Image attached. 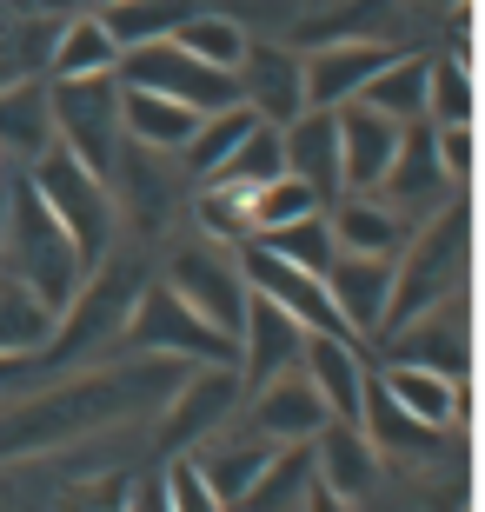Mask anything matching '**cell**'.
Returning a JSON list of instances; mask_svg holds the SVG:
<instances>
[{
  "label": "cell",
  "instance_id": "cell-22",
  "mask_svg": "<svg viewBox=\"0 0 485 512\" xmlns=\"http://www.w3.org/2000/svg\"><path fill=\"white\" fill-rule=\"evenodd\" d=\"M127 87V80H120ZM200 107L187 100H167V94H147V87H127V140L133 147H153V153H187V140L200 133Z\"/></svg>",
  "mask_w": 485,
  "mask_h": 512
},
{
  "label": "cell",
  "instance_id": "cell-35",
  "mask_svg": "<svg viewBox=\"0 0 485 512\" xmlns=\"http://www.w3.org/2000/svg\"><path fill=\"white\" fill-rule=\"evenodd\" d=\"M0 273H7V247H0Z\"/></svg>",
  "mask_w": 485,
  "mask_h": 512
},
{
  "label": "cell",
  "instance_id": "cell-32",
  "mask_svg": "<svg viewBox=\"0 0 485 512\" xmlns=\"http://www.w3.org/2000/svg\"><path fill=\"white\" fill-rule=\"evenodd\" d=\"M167 499H173V512H233L220 499V486L200 473V459H193V453H180L167 466Z\"/></svg>",
  "mask_w": 485,
  "mask_h": 512
},
{
  "label": "cell",
  "instance_id": "cell-4",
  "mask_svg": "<svg viewBox=\"0 0 485 512\" xmlns=\"http://www.w3.org/2000/svg\"><path fill=\"white\" fill-rule=\"evenodd\" d=\"M27 180H34V193L60 213V227L80 240V253L100 266V253H107V240H113V187H107V173H94L87 160H74V153L54 140V147L27 167Z\"/></svg>",
  "mask_w": 485,
  "mask_h": 512
},
{
  "label": "cell",
  "instance_id": "cell-9",
  "mask_svg": "<svg viewBox=\"0 0 485 512\" xmlns=\"http://www.w3.org/2000/svg\"><path fill=\"white\" fill-rule=\"evenodd\" d=\"M240 393H246L240 360H206L200 373H193V380L180 386V393H173L167 439H173V446H206V439H213V433L226 426V419H233Z\"/></svg>",
  "mask_w": 485,
  "mask_h": 512
},
{
  "label": "cell",
  "instance_id": "cell-17",
  "mask_svg": "<svg viewBox=\"0 0 485 512\" xmlns=\"http://www.w3.org/2000/svg\"><path fill=\"white\" fill-rule=\"evenodd\" d=\"M286 173L306 180V187L333 207L346 193V173H339V107H306L299 120H286Z\"/></svg>",
  "mask_w": 485,
  "mask_h": 512
},
{
  "label": "cell",
  "instance_id": "cell-24",
  "mask_svg": "<svg viewBox=\"0 0 485 512\" xmlns=\"http://www.w3.org/2000/svg\"><path fill=\"white\" fill-rule=\"evenodd\" d=\"M253 127H266V120L253 114L246 100H233V107H220V114H206L200 133L187 140V153H180V160H187V173H200V180H220V167L246 147V140H253Z\"/></svg>",
  "mask_w": 485,
  "mask_h": 512
},
{
  "label": "cell",
  "instance_id": "cell-28",
  "mask_svg": "<svg viewBox=\"0 0 485 512\" xmlns=\"http://www.w3.org/2000/svg\"><path fill=\"white\" fill-rule=\"evenodd\" d=\"M280 173H286V133L280 127H253V140H246V147L220 167V180H206V187L253 193V187H266V180H280Z\"/></svg>",
  "mask_w": 485,
  "mask_h": 512
},
{
  "label": "cell",
  "instance_id": "cell-27",
  "mask_svg": "<svg viewBox=\"0 0 485 512\" xmlns=\"http://www.w3.org/2000/svg\"><path fill=\"white\" fill-rule=\"evenodd\" d=\"M326 200H319L306 180H293V173H280V180H266V187L246 193V220H253V240L273 227H293V220H306V213H319Z\"/></svg>",
  "mask_w": 485,
  "mask_h": 512
},
{
  "label": "cell",
  "instance_id": "cell-2",
  "mask_svg": "<svg viewBox=\"0 0 485 512\" xmlns=\"http://www.w3.org/2000/svg\"><path fill=\"white\" fill-rule=\"evenodd\" d=\"M459 273H466V193H452L426 213V227L406 233L399 247V273H392V313L386 326L426 313V306H446L459 293Z\"/></svg>",
  "mask_w": 485,
  "mask_h": 512
},
{
  "label": "cell",
  "instance_id": "cell-23",
  "mask_svg": "<svg viewBox=\"0 0 485 512\" xmlns=\"http://www.w3.org/2000/svg\"><path fill=\"white\" fill-rule=\"evenodd\" d=\"M47 74L54 80H80V74H120V40L107 34V20L94 14H74L67 27L54 34V47H47Z\"/></svg>",
  "mask_w": 485,
  "mask_h": 512
},
{
  "label": "cell",
  "instance_id": "cell-31",
  "mask_svg": "<svg viewBox=\"0 0 485 512\" xmlns=\"http://www.w3.org/2000/svg\"><path fill=\"white\" fill-rule=\"evenodd\" d=\"M432 127H472V80L459 60H432Z\"/></svg>",
  "mask_w": 485,
  "mask_h": 512
},
{
  "label": "cell",
  "instance_id": "cell-26",
  "mask_svg": "<svg viewBox=\"0 0 485 512\" xmlns=\"http://www.w3.org/2000/svg\"><path fill=\"white\" fill-rule=\"evenodd\" d=\"M193 7H200V0H107L100 20H107V34L120 40V54H127V47H147V40L180 34Z\"/></svg>",
  "mask_w": 485,
  "mask_h": 512
},
{
  "label": "cell",
  "instance_id": "cell-19",
  "mask_svg": "<svg viewBox=\"0 0 485 512\" xmlns=\"http://www.w3.org/2000/svg\"><path fill=\"white\" fill-rule=\"evenodd\" d=\"M386 340V360H412V366H439V373H466V326H459V306H426V313H412V320L386 326L379 333Z\"/></svg>",
  "mask_w": 485,
  "mask_h": 512
},
{
  "label": "cell",
  "instance_id": "cell-6",
  "mask_svg": "<svg viewBox=\"0 0 485 512\" xmlns=\"http://www.w3.org/2000/svg\"><path fill=\"white\" fill-rule=\"evenodd\" d=\"M127 340L147 346V353H187L193 366H206V360H240V346L226 340L220 326L206 320V313H200V306H193L173 280H167V286H147V293L133 300Z\"/></svg>",
  "mask_w": 485,
  "mask_h": 512
},
{
  "label": "cell",
  "instance_id": "cell-21",
  "mask_svg": "<svg viewBox=\"0 0 485 512\" xmlns=\"http://www.w3.org/2000/svg\"><path fill=\"white\" fill-rule=\"evenodd\" d=\"M47 147H54V94L40 80L0 87V153H20L34 167Z\"/></svg>",
  "mask_w": 485,
  "mask_h": 512
},
{
  "label": "cell",
  "instance_id": "cell-14",
  "mask_svg": "<svg viewBox=\"0 0 485 512\" xmlns=\"http://www.w3.org/2000/svg\"><path fill=\"white\" fill-rule=\"evenodd\" d=\"M299 373L326 393L333 419H346V426H359V419H366V386H373V373H366V360H359V340H353V333H306Z\"/></svg>",
  "mask_w": 485,
  "mask_h": 512
},
{
  "label": "cell",
  "instance_id": "cell-15",
  "mask_svg": "<svg viewBox=\"0 0 485 512\" xmlns=\"http://www.w3.org/2000/svg\"><path fill=\"white\" fill-rule=\"evenodd\" d=\"M392 47L379 40H326L319 54H306V100L313 107H346L392 67Z\"/></svg>",
  "mask_w": 485,
  "mask_h": 512
},
{
  "label": "cell",
  "instance_id": "cell-36",
  "mask_svg": "<svg viewBox=\"0 0 485 512\" xmlns=\"http://www.w3.org/2000/svg\"><path fill=\"white\" fill-rule=\"evenodd\" d=\"M100 7H107V0H100Z\"/></svg>",
  "mask_w": 485,
  "mask_h": 512
},
{
  "label": "cell",
  "instance_id": "cell-25",
  "mask_svg": "<svg viewBox=\"0 0 485 512\" xmlns=\"http://www.w3.org/2000/svg\"><path fill=\"white\" fill-rule=\"evenodd\" d=\"M359 100H373L386 120H399V127H412V120H432V60L419 54H399L386 67V74L366 87Z\"/></svg>",
  "mask_w": 485,
  "mask_h": 512
},
{
  "label": "cell",
  "instance_id": "cell-7",
  "mask_svg": "<svg viewBox=\"0 0 485 512\" xmlns=\"http://www.w3.org/2000/svg\"><path fill=\"white\" fill-rule=\"evenodd\" d=\"M240 273L253 293H266V300H280L286 313H293L306 333H346V320H339L333 293H326V280L319 273H306V266H293L286 253H273L266 240H246L240 247Z\"/></svg>",
  "mask_w": 485,
  "mask_h": 512
},
{
  "label": "cell",
  "instance_id": "cell-33",
  "mask_svg": "<svg viewBox=\"0 0 485 512\" xmlns=\"http://www.w3.org/2000/svg\"><path fill=\"white\" fill-rule=\"evenodd\" d=\"M120 512H173V499H167V473H153V479H140L127 499H120Z\"/></svg>",
  "mask_w": 485,
  "mask_h": 512
},
{
  "label": "cell",
  "instance_id": "cell-34",
  "mask_svg": "<svg viewBox=\"0 0 485 512\" xmlns=\"http://www.w3.org/2000/svg\"><path fill=\"white\" fill-rule=\"evenodd\" d=\"M306 512H353V506H346V493H333V486H306Z\"/></svg>",
  "mask_w": 485,
  "mask_h": 512
},
{
  "label": "cell",
  "instance_id": "cell-3",
  "mask_svg": "<svg viewBox=\"0 0 485 512\" xmlns=\"http://www.w3.org/2000/svg\"><path fill=\"white\" fill-rule=\"evenodd\" d=\"M47 94H54V140L113 180L120 147H127V87H120V74L47 80Z\"/></svg>",
  "mask_w": 485,
  "mask_h": 512
},
{
  "label": "cell",
  "instance_id": "cell-11",
  "mask_svg": "<svg viewBox=\"0 0 485 512\" xmlns=\"http://www.w3.org/2000/svg\"><path fill=\"white\" fill-rule=\"evenodd\" d=\"M399 140H406V127L386 120L373 100H346L339 107V173H346V193H373L392 173Z\"/></svg>",
  "mask_w": 485,
  "mask_h": 512
},
{
  "label": "cell",
  "instance_id": "cell-30",
  "mask_svg": "<svg viewBox=\"0 0 485 512\" xmlns=\"http://www.w3.org/2000/svg\"><path fill=\"white\" fill-rule=\"evenodd\" d=\"M273 253H286L293 266H306V273H319L326 280V266H333V253H339V240H333V220H326V207L319 213H306V220H293V227H273V233H260Z\"/></svg>",
  "mask_w": 485,
  "mask_h": 512
},
{
  "label": "cell",
  "instance_id": "cell-1",
  "mask_svg": "<svg viewBox=\"0 0 485 512\" xmlns=\"http://www.w3.org/2000/svg\"><path fill=\"white\" fill-rule=\"evenodd\" d=\"M0 247H7V273L34 293L54 320H67V306L87 293L94 260L80 253V240L60 227V213L34 193V180L20 173L7 187V213H0Z\"/></svg>",
  "mask_w": 485,
  "mask_h": 512
},
{
  "label": "cell",
  "instance_id": "cell-18",
  "mask_svg": "<svg viewBox=\"0 0 485 512\" xmlns=\"http://www.w3.org/2000/svg\"><path fill=\"white\" fill-rule=\"evenodd\" d=\"M379 399H386L392 413H406L412 426H426V433H446L452 419H459V380L439 373V366H412V360H386L379 373Z\"/></svg>",
  "mask_w": 485,
  "mask_h": 512
},
{
  "label": "cell",
  "instance_id": "cell-8",
  "mask_svg": "<svg viewBox=\"0 0 485 512\" xmlns=\"http://www.w3.org/2000/svg\"><path fill=\"white\" fill-rule=\"evenodd\" d=\"M392 273H399V260H386V253H333L326 293H333V306H339V320H346L353 340H379L386 333Z\"/></svg>",
  "mask_w": 485,
  "mask_h": 512
},
{
  "label": "cell",
  "instance_id": "cell-16",
  "mask_svg": "<svg viewBox=\"0 0 485 512\" xmlns=\"http://www.w3.org/2000/svg\"><path fill=\"white\" fill-rule=\"evenodd\" d=\"M173 286L200 306L206 320L220 326L226 340L240 346V326H246V306H253V286H246L240 260H220V253H187L173 260Z\"/></svg>",
  "mask_w": 485,
  "mask_h": 512
},
{
  "label": "cell",
  "instance_id": "cell-12",
  "mask_svg": "<svg viewBox=\"0 0 485 512\" xmlns=\"http://www.w3.org/2000/svg\"><path fill=\"white\" fill-rule=\"evenodd\" d=\"M240 100L266 120V127L299 120L306 107H313V100H306V60L286 54V47L253 40V47H246V60H240Z\"/></svg>",
  "mask_w": 485,
  "mask_h": 512
},
{
  "label": "cell",
  "instance_id": "cell-5",
  "mask_svg": "<svg viewBox=\"0 0 485 512\" xmlns=\"http://www.w3.org/2000/svg\"><path fill=\"white\" fill-rule=\"evenodd\" d=\"M120 80H127V87H147V94H167V100H187V107H200V114H220V107L240 100V74L200 60L173 34L147 40V47H127V54H120Z\"/></svg>",
  "mask_w": 485,
  "mask_h": 512
},
{
  "label": "cell",
  "instance_id": "cell-20",
  "mask_svg": "<svg viewBox=\"0 0 485 512\" xmlns=\"http://www.w3.org/2000/svg\"><path fill=\"white\" fill-rule=\"evenodd\" d=\"M326 220H333L339 253H386V260H399V247H406V233H412L379 193H339L333 207H326Z\"/></svg>",
  "mask_w": 485,
  "mask_h": 512
},
{
  "label": "cell",
  "instance_id": "cell-10",
  "mask_svg": "<svg viewBox=\"0 0 485 512\" xmlns=\"http://www.w3.org/2000/svg\"><path fill=\"white\" fill-rule=\"evenodd\" d=\"M253 433L280 439V446H306V439H319L326 426H333V406H326V393H319L306 373H280V380L253 386Z\"/></svg>",
  "mask_w": 485,
  "mask_h": 512
},
{
  "label": "cell",
  "instance_id": "cell-29",
  "mask_svg": "<svg viewBox=\"0 0 485 512\" xmlns=\"http://www.w3.org/2000/svg\"><path fill=\"white\" fill-rule=\"evenodd\" d=\"M173 40H180V47H193L200 60H213V67H226V74H240L246 47H253V40L240 34V20H233V14H213V7H193L187 27H180Z\"/></svg>",
  "mask_w": 485,
  "mask_h": 512
},
{
  "label": "cell",
  "instance_id": "cell-13",
  "mask_svg": "<svg viewBox=\"0 0 485 512\" xmlns=\"http://www.w3.org/2000/svg\"><path fill=\"white\" fill-rule=\"evenodd\" d=\"M299 353H306V326H299L280 300L253 293V306H246V326H240V373H246V393H253V386H266V380H280V373H293Z\"/></svg>",
  "mask_w": 485,
  "mask_h": 512
}]
</instances>
